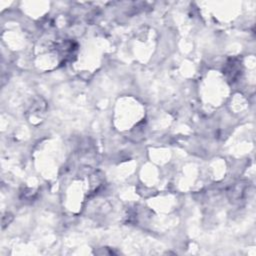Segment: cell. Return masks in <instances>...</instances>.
I'll use <instances>...</instances> for the list:
<instances>
[{"label": "cell", "mask_w": 256, "mask_h": 256, "mask_svg": "<svg viewBox=\"0 0 256 256\" xmlns=\"http://www.w3.org/2000/svg\"><path fill=\"white\" fill-rule=\"evenodd\" d=\"M224 73L230 81H235L238 77H239V75L241 73V62H240V60L237 59V58L230 59L225 66Z\"/></svg>", "instance_id": "cell-1"}]
</instances>
